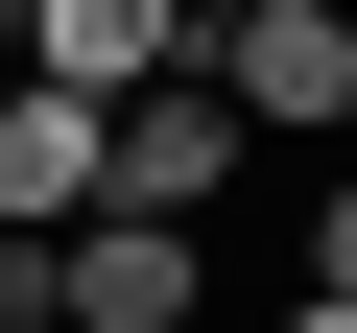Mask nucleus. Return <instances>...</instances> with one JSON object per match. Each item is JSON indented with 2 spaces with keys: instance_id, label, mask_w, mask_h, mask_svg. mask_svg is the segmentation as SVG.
<instances>
[{
  "instance_id": "obj_1",
  "label": "nucleus",
  "mask_w": 357,
  "mask_h": 333,
  "mask_svg": "<svg viewBox=\"0 0 357 333\" xmlns=\"http://www.w3.org/2000/svg\"><path fill=\"white\" fill-rule=\"evenodd\" d=\"M191 95L286 166V143H357V0H215L191 24Z\"/></svg>"
},
{
  "instance_id": "obj_2",
  "label": "nucleus",
  "mask_w": 357,
  "mask_h": 333,
  "mask_svg": "<svg viewBox=\"0 0 357 333\" xmlns=\"http://www.w3.org/2000/svg\"><path fill=\"white\" fill-rule=\"evenodd\" d=\"M238 191H262V143H238V119L191 95V72H167V95H119V119H96V215H167V238H215Z\"/></svg>"
},
{
  "instance_id": "obj_3",
  "label": "nucleus",
  "mask_w": 357,
  "mask_h": 333,
  "mask_svg": "<svg viewBox=\"0 0 357 333\" xmlns=\"http://www.w3.org/2000/svg\"><path fill=\"white\" fill-rule=\"evenodd\" d=\"M215 309V238H167V215H72L48 238V333H191Z\"/></svg>"
},
{
  "instance_id": "obj_4",
  "label": "nucleus",
  "mask_w": 357,
  "mask_h": 333,
  "mask_svg": "<svg viewBox=\"0 0 357 333\" xmlns=\"http://www.w3.org/2000/svg\"><path fill=\"white\" fill-rule=\"evenodd\" d=\"M0 24H24V72H48V95H96V119L191 72V0H0Z\"/></svg>"
},
{
  "instance_id": "obj_5",
  "label": "nucleus",
  "mask_w": 357,
  "mask_h": 333,
  "mask_svg": "<svg viewBox=\"0 0 357 333\" xmlns=\"http://www.w3.org/2000/svg\"><path fill=\"white\" fill-rule=\"evenodd\" d=\"M0 215H24V238H72V215H96V95H48V72L0 95Z\"/></svg>"
},
{
  "instance_id": "obj_6",
  "label": "nucleus",
  "mask_w": 357,
  "mask_h": 333,
  "mask_svg": "<svg viewBox=\"0 0 357 333\" xmlns=\"http://www.w3.org/2000/svg\"><path fill=\"white\" fill-rule=\"evenodd\" d=\"M310 286H357V166H333V191H310Z\"/></svg>"
},
{
  "instance_id": "obj_7",
  "label": "nucleus",
  "mask_w": 357,
  "mask_h": 333,
  "mask_svg": "<svg viewBox=\"0 0 357 333\" xmlns=\"http://www.w3.org/2000/svg\"><path fill=\"white\" fill-rule=\"evenodd\" d=\"M262 333H357V286H286V309H262Z\"/></svg>"
},
{
  "instance_id": "obj_8",
  "label": "nucleus",
  "mask_w": 357,
  "mask_h": 333,
  "mask_svg": "<svg viewBox=\"0 0 357 333\" xmlns=\"http://www.w3.org/2000/svg\"><path fill=\"white\" fill-rule=\"evenodd\" d=\"M191 24H215V0H191Z\"/></svg>"
}]
</instances>
